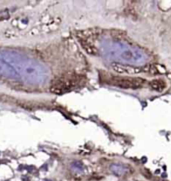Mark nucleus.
<instances>
[{"label": "nucleus", "instance_id": "nucleus-3", "mask_svg": "<svg viewBox=\"0 0 171 181\" xmlns=\"http://www.w3.org/2000/svg\"><path fill=\"white\" fill-rule=\"evenodd\" d=\"M109 84L119 86L121 88H139L143 85L144 80L140 78H132V77H111L109 80Z\"/></svg>", "mask_w": 171, "mask_h": 181}, {"label": "nucleus", "instance_id": "nucleus-4", "mask_svg": "<svg viewBox=\"0 0 171 181\" xmlns=\"http://www.w3.org/2000/svg\"><path fill=\"white\" fill-rule=\"evenodd\" d=\"M0 75L8 79L21 80V77H20V75L16 71V69H14L12 65H10L1 57H0Z\"/></svg>", "mask_w": 171, "mask_h": 181}, {"label": "nucleus", "instance_id": "nucleus-1", "mask_svg": "<svg viewBox=\"0 0 171 181\" xmlns=\"http://www.w3.org/2000/svg\"><path fill=\"white\" fill-rule=\"evenodd\" d=\"M0 57L12 65L21 77V80L33 85H42L49 77L48 69L37 60L32 59L18 51L4 50L0 52Z\"/></svg>", "mask_w": 171, "mask_h": 181}, {"label": "nucleus", "instance_id": "nucleus-6", "mask_svg": "<svg viewBox=\"0 0 171 181\" xmlns=\"http://www.w3.org/2000/svg\"><path fill=\"white\" fill-rule=\"evenodd\" d=\"M72 167H73V169L75 170V171L78 172V173L83 171V165L80 163V162H74V163L72 164Z\"/></svg>", "mask_w": 171, "mask_h": 181}, {"label": "nucleus", "instance_id": "nucleus-7", "mask_svg": "<svg viewBox=\"0 0 171 181\" xmlns=\"http://www.w3.org/2000/svg\"><path fill=\"white\" fill-rule=\"evenodd\" d=\"M43 181H53V180H51V179H44Z\"/></svg>", "mask_w": 171, "mask_h": 181}, {"label": "nucleus", "instance_id": "nucleus-2", "mask_svg": "<svg viewBox=\"0 0 171 181\" xmlns=\"http://www.w3.org/2000/svg\"><path fill=\"white\" fill-rule=\"evenodd\" d=\"M99 50L105 59L121 64L141 66L148 60L147 55L140 48L118 40H101Z\"/></svg>", "mask_w": 171, "mask_h": 181}, {"label": "nucleus", "instance_id": "nucleus-5", "mask_svg": "<svg viewBox=\"0 0 171 181\" xmlns=\"http://www.w3.org/2000/svg\"><path fill=\"white\" fill-rule=\"evenodd\" d=\"M110 170L115 174L117 175V176H121V175H124L125 173L127 172V168L123 166L122 164H112L111 166H110Z\"/></svg>", "mask_w": 171, "mask_h": 181}]
</instances>
